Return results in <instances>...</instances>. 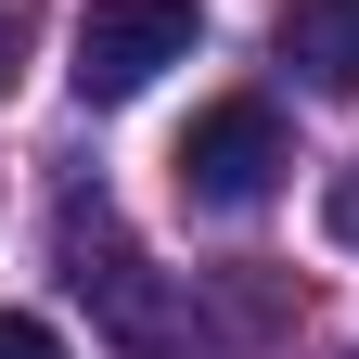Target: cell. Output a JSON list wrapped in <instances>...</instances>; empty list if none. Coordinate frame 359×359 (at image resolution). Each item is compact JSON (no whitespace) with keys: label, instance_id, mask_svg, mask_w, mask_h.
Wrapping results in <instances>:
<instances>
[{"label":"cell","instance_id":"8992f818","mask_svg":"<svg viewBox=\"0 0 359 359\" xmlns=\"http://www.w3.org/2000/svg\"><path fill=\"white\" fill-rule=\"evenodd\" d=\"M321 231H334V244H359V167H334V193H321Z\"/></svg>","mask_w":359,"mask_h":359},{"label":"cell","instance_id":"5b68a950","mask_svg":"<svg viewBox=\"0 0 359 359\" xmlns=\"http://www.w3.org/2000/svg\"><path fill=\"white\" fill-rule=\"evenodd\" d=\"M0 359H65V334H52V321H26V308H0Z\"/></svg>","mask_w":359,"mask_h":359},{"label":"cell","instance_id":"52a82bcc","mask_svg":"<svg viewBox=\"0 0 359 359\" xmlns=\"http://www.w3.org/2000/svg\"><path fill=\"white\" fill-rule=\"evenodd\" d=\"M26 39H39V13H26V0H0V90H13V65H26Z\"/></svg>","mask_w":359,"mask_h":359},{"label":"cell","instance_id":"277c9868","mask_svg":"<svg viewBox=\"0 0 359 359\" xmlns=\"http://www.w3.org/2000/svg\"><path fill=\"white\" fill-rule=\"evenodd\" d=\"M269 52L321 90V103H359V0H283Z\"/></svg>","mask_w":359,"mask_h":359},{"label":"cell","instance_id":"6da1fadb","mask_svg":"<svg viewBox=\"0 0 359 359\" xmlns=\"http://www.w3.org/2000/svg\"><path fill=\"white\" fill-rule=\"evenodd\" d=\"M193 39H205L193 0H90L65 77H77V103H128V90H154L167 65H193Z\"/></svg>","mask_w":359,"mask_h":359},{"label":"cell","instance_id":"7a4b0ae2","mask_svg":"<svg viewBox=\"0 0 359 359\" xmlns=\"http://www.w3.org/2000/svg\"><path fill=\"white\" fill-rule=\"evenodd\" d=\"M180 193H193L205 218H244V205H269L283 193V167H295V142H283V116L269 103H205L193 128H180Z\"/></svg>","mask_w":359,"mask_h":359},{"label":"cell","instance_id":"3957f363","mask_svg":"<svg viewBox=\"0 0 359 359\" xmlns=\"http://www.w3.org/2000/svg\"><path fill=\"white\" fill-rule=\"evenodd\" d=\"M65 283L116 321V346H142V359L180 346V308L154 295V269L128 257V231H116V205H103V193H65Z\"/></svg>","mask_w":359,"mask_h":359}]
</instances>
